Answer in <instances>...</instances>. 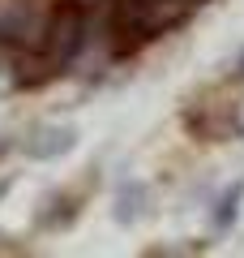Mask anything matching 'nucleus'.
Returning <instances> with one entry per match:
<instances>
[{
	"instance_id": "1",
	"label": "nucleus",
	"mask_w": 244,
	"mask_h": 258,
	"mask_svg": "<svg viewBox=\"0 0 244 258\" xmlns=\"http://www.w3.org/2000/svg\"><path fill=\"white\" fill-rule=\"evenodd\" d=\"M69 147H73V129H60V125H43L35 138H26V155H35V159L64 155Z\"/></svg>"
},
{
	"instance_id": "2",
	"label": "nucleus",
	"mask_w": 244,
	"mask_h": 258,
	"mask_svg": "<svg viewBox=\"0 0 244 258\" xmlns=\"http://www.w3.org/2000/svg\"><path fill=\"white\" fill-rule=\"evenodd\" d=\"M240 194H244V189L235 185V189H231V194L223 198V207H218V220H214L218 228H227V220H235V203H240Z\"/></svg>"
},
{
	"instance_id": "3",
	"label": "nucleus",
	"mask_w": 244,
	"mask_h": 258,
	"mask_svg": "<svg viewBox=\"0 0 244 258\" xmlns=\"http://www.w3.org/2000/svg\"><path fill=\"white\" fill-rule=\"evenodd\" d=\"M235 78H244V52L235 56Z\"/></svg>"
}]
</instances>
